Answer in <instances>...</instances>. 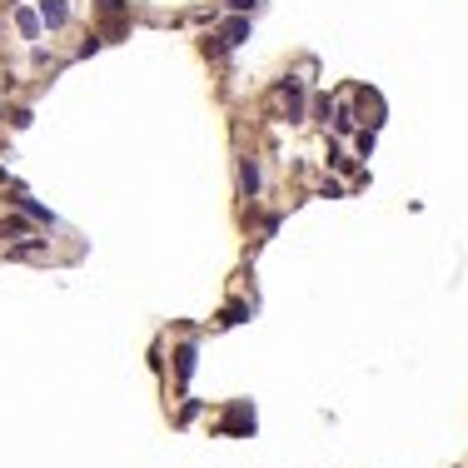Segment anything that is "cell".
Listing matches in <instances>:
<instances>
[{"mask_svg": "<svg viewBox=\"0 0 468 468\" xmlns=\"http://www.w3.org/2000/svg\"><path fill=\"white\" fill-rule=\"evenodd\" d=\"M40 20H45L50 30H60V25L70 20V6H65V0H40Z\"/></svg>", "mask_w": 468, "mask_h": 468, "instance_id": "obj_1", "label": "cell"}, {"mask_svg": "<svg viewBox=\"0 0 468 468\" xmlns=\"http://www.w3.org/2000/svg\"><path fill=\"white\" fill-rule=\"evenodd\" d=\"M224 434H254V408H234V414H229V424H224Z\"/></svg>", "mask_w": 468, "mask_h": 468, "instance_id": "obj_2", "label": "cell"}, {"mask_svg": "<svg viewBox=\"0 0 468 468\" xmlns=\"http://www.w3.org/2000/svg\"><path fill=\"white\" fill-rule=\"evenodd\" d=\"M279 100L289 105V115H299V105H304V95H299V85H294V80H284V85H279Z\"/></svg>", "mask_w": 468, "mask_h": 468, "instance_id": "obj_3", "label": "cell"}, {"mask_svg": "<svg viewBox=\"0 0 468 468\" xmlns=\"http://www.w3.org/2000/svg\"><path fill=\"white\" fill-rule=\"evenodd\" d=\"M15 204H20V214H30V219H35V224H45V229H50V224H55V214H50V209H40V204H35V200H15Z\"/></svg>", "mask_w": 468, "mask_h": 468, "instance_id": "obj_4", "label": "cell"}, {"mask_svg": "<svg viewBox=\"0 0 468 468\" xmlns=\"http://www.w3.org/2000/svg\"><path fill=\"white\" fill-rule=\"evenodd\" d=\"M45 254V240H25V245H11V259H35Z\"/></svg>", "mask_w": 468, "mask_h": 468, "instance_id": "obj_5", "label": "cell"}, {"mask_svg": "<svg viewBox=\"0 0 468 468\" xmlns=\"http://www.w3.org/2000/svg\"><path fill=\"white\" fill-rule=\"evenodd\" d=\"M245 35H249V20H229L224 25V45H240Z\"/></svg>", "mask_w": 468, "mask_h": 468, "instance_id": "obj_6", "label": "cell"}, {"mask_svg": "<svg viewBox=\"0 0 468 468\" xmlns=\"http://www.w3.org/2000/svg\"><path fill=\"white\" fill-rule=\"evenodd\" d=\"M20 234H25V219H0V240H20Z\"/></svg>", "mask_w": 468, "mask_h": 468, "instance_id": "obj_7", "label": "cell"}, {"mask_svg": "<svg viewBox=\"0 0 468 468\" xmlns=\"http://www.w3.org/2000/svg\"><path fill=\"white\" fill-rule=\"evenodd\" d=\"M174 369H180V379H190V374H195V349H190V344L180 349V364H174Z\"/></svg>", "mask_w": 468, "mask_h": 468, "instance_id": "obj_8", "label": "cell"}, {"mask_svg": "<svg viewBox=\"0 0 468 468\" xmlns=\"http://www.w3.org/2000/svg\"><path fill=\"white\" fill-rule=\"evenodd\" d=\"M240 319H249V309H245V304H229V309L219 314V324H240Z\"/></svg>", "mask_w": 468, "mask_h": 468, "instance_id": "obj_9", "label": "cell"}, {"mask_svg": "<svg viewBox=\"0 0 468 468\" xmlns=\"http://www.w3.org/2000/svg\"><path fill=\"white\" fill-rule=\"evenodd\" d=\"M245 190H249V195L259 190V169H254V160H245Z\"/></svg>", "mask_w": 468, "mask_h": 468, "instance_id": "obj_10", "label": "cell"}, {"mask_svg": "<svg viewBox=\"0 0 468 468\" xmlns=\"http://www.w3.org/2000/svg\"><path fill=\"white\" fill-rule=\"evenodd\" d=\"M15 20H20V30H25V35H40V20H35V15H30V11H20V15H15Z\"/></svg>", "mask_w": 468, "mask_h": 468, "instance_id": "obj_11", "label": "cell"}, {"mask_svg": "<svg viewBox=\"0 0 468 468\" xmlns=\"http://www.w3.org/2000/svg\"><path fill=\"white\" fill-rule=\"evenodd\" d=\"M234 6H240V11H259V6H264V0H234Z\"/></svg>", "mask_w": 468, "mask_h": 468, "instance_id": "obj_12", "label": "cell"}]
</instances>
